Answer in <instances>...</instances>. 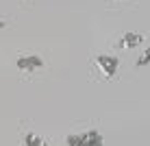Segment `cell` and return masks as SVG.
Instances as JSON below:
<instances>
[{"instance_id":"obj_6","label":"cell","mask_w":150,"mask_h":146,"mask_svg":"<svg viewBox=\"0 0 150 146\" xmlns=\"http://www.w3.org/2000/svg\"><path fill=\"white\" fill-rule=\"evenodd\" d=\"M135 66H137V68H146V66H150V48L144 50V55L135 61Z\"/></svg>"},{"instance_id":"obj_5","label":"cell","mask_w":150,"mask_h":146,"mask_svg":"<svg viewBox=\"0 0 150 146\" xmlns=\"http://www.w3.org/2000/svg\"><path fill=\"white\" fill-rule=\"evenodd\" d=\"M81 142H83V133H70L65 137V144L68 146H81Z\"/></svg>"},{"instance_id":"obj_1","label":"cell","mask_w":150,"mask_h":146,"mask_svg":"<svg viewBox=\"0 0 150 146\" xmlns=\"http://www.w3.org/2000/svg\"><path fill=\"white\" fill-rule=\"evenodd\" d=\"M96 68L100 70V74L105 79H113L117 74V68H120V59L113 55H98L96 57Z\"/></svg>"},{"instance_id":"obj_4","label":"cell","mask_w":150,"mask_h":146,"mask_svg":"<svg viewBox=\"0 0 150 146\" xmlns=\"http://www.w3.org/2000/svg\"><path fill=\"white\" fill-rule=\"evenodd\" d=\"M24 146H48V144H46V140L39 137V135L26 133V135H24Z\"/></svg>"},{"instance_id":"obj_2","label":"cell","mask_w":150,"mask_h":146,"mask_svg":"<svg viewBox=\"0 0 150 146\" xmlns=\"http://www.w3.org/2000/svg\"><path fill=\"white\" fill-rule=\"evenodd\" d=\"M15 66H18V70H22V72H33V70L44 68V59H41L39 55H35V53H26V55L18 57Z\"/></svg>"},{"instance_id":"obj_3","label":"cell","mask_w":150,"mask_h":146,"mask_svg":"<svg viewBox=\"0 0 150 146\" xmlns=\"http://www.w3.org/2000/svg\"><path fill=\"white\" fill-rule=\"evenodd\" d=\"M144 44V35L142 33H135V31H128V33L122 35V39L117 41V46H120L122 50H133L137 48V46Z\"/></svg>"}]
</instances>
